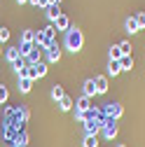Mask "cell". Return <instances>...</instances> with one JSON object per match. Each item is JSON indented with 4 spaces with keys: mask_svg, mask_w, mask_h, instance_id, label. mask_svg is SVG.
<instances>
[{
    "mask_svg": "<svg viewBox=\"0 0 145 147\" xmlns=\"http://www.w3.org/2000/svg\"><path fill=\"white\" fill-rule=\"evenodd\" d=\"M54 33H56L54 24H51V26H47L45 30H38V33H35V45L42 47V49H47V47L54 42Z\"/></svg>",
    "mask_w": 145,
    "mask_h": 147,
    "instance_id": "cell-2",
    "label": "cell"
},
{
    "mask_svg": "<svg viewBox=\"0 0 145 147\" xmlns=\"http://www.w3.org/2000/svg\"><path fill=\"white\" fill-rule=\"evenodd\" d=\"M7 98H9L7 86H5V84H0V105H3V103H7Z\"/></svg>",
    "mask_w": 145,
    "mask_h": 147,
    "instance_id": "cell-25",
    "label": "cell"
},
{
    "mask_svg": "<svg viewBox=\"0 0 145 147\" xmlns=\"http://www.w3.org/2000/svg\"><path fill=\"white\" fill-rule=\"evenodd\" d=\"M30 49H33V45H30V42H21V45H19V56H24V59H26L28 54H30Z\"/></svg>",
    "mask_w": 145,
    "mask_h": 147,
    "instance_id": "cell-22",
    "label": "cell"
},
{
    "mask_svg": "<svg viewBox=\"0 0 145 147\" xmlns=\"http://www.w3.org/2000/svg\"><path fill=\"white\" fill-rule=\"evenodd\" d=\"M119 72H122V68H119V61H110V63H108V75H119Z\"/></svg>",
    "mask_w": 145,
    "mask_h": 147,
    "instance_id": "cell-19",
    "label": "cell"
},
{
    "mask_svg": "<svg viewBox=\"0 0 145 147\" xmlns=\"http://www.w3.org/2000/svg\"><path fill=\"white\" fill-rule=\"evenodd\" d=\"M84 147H98V138L96 136H87L84 138Z\"/></svg>",
    "mask_w": 145,
    "mask_h": 147,
    "instance_id": "cell-26",
    "label": "cell"
},
{
    "mask_svg": "<svg viewBox=\"0 0 145 147\" xmlns=\"http://www.w3.org/2000/svg\"><path fill=\"white\" fill-rule=\"evenodd\" d=\"M66 45H68L70 51H80L82 45H84V35H82V30H77V28H68V30H66Z\"/></svg>",
    "mask_w": 145,
    "mask_h": 147,
    "instance_id": "cell-1",
    "label": "cell"
},
{
    "mask_svg": "<svg viewBox=\"0 0 145 147\" xmlns=\"http://www.w3.org/2000/svg\"><path fill=\"white\" fill-rule=\"evenodd\" d=\"M126 30H129V33H136V30H138V24H136L133 16H129V19H126Z\"/></svg>",
    "mask_w": 145,
    "mask_h": 147,
    "instance_id": "cell-23",
    "label": "cell"
},
{
    "mask_svg": "<svg viewBox=\"0 0 145 147\" xmlns=\"http://www.w3.org/2000/svg\"><path fill=\"white\" fill-rule=\"evenodd\" d=\"M47 59H49L51 63H56V61L61 59V49H59V42H56V40L47 47Z\"/></svg>",
    "mask_w": 145,
    "mask_h": 147,
    "instance_id": "cell-6",
    "label": "cell"
},
{
    "mask_svg": "<svg viewBox=\"0 0 145 147\" xmlns=\"http://www.w3.org/2000/svg\"><path fill=\"white\" fill-rule=\"evenodd\" d=\"M98 91H96V84H94V80H87L84 82V86H82V96H87V98H91V96H96Z\"/></svg>",
    "mask_w": 145,
    "mask_h": 147,
    "instance_id": "cell-10",
    "label": "cell"
},
{
    "mask_svg": "<svg viewBox=\"0 0 145 147\" xmlns=\"http://www.w3.org/2000/svg\"><path fill=\"white\" fill-rule=\"evenodd\" d=\"M16 3H19V5H24V3H28V0H16Z\"/></svg>",
    "mask_w": 145,
    "mask_h": 147,
    "instance_id": "cell-31",
    "label": "cell"
},
{
    "mask_svg": "<svg viewBox=\"0 0 145 147\" xmlns=\"http://www.w3.org/2000/svg\"><path fill=\"white\" fill-rule=\"evenodd\" d=\"M103 112V117H112V119H117L119 115H122V105L119 103H105V107L101 110Z\"/></svg>",
    "mask_w": 145,
    "mask_h": 147,
    "instance_id": "cell-4",
    "label": "cell"
},
{
    "mask_svg": "<svg viewBox=\"0 0 145 147\" xmlns=\"http://www.w3.org/2000/svg\"><path fill=\"white\" fill-rule=\"evenodd\" d=\"M63 96H66V94H63V86H61V84H54V86H51V98H54V100H61Z\"/></svg>",
    "mask_w": 145,
    "mask_h": 147,
    "instance_id": "cell-18",
    "label": "cell"
},
{
    "mask_svg": "<svg viewBox=\"0 0 145 147\" xmlns=\"http://www.w3.org/2000/svg\"><path fill=\"white\" fill-rule=\"evenodd\" d=\"M101 126H103V117L101 119H89V121H84V131H87V136H96L101 131Z\"/></svg>",
    "mask_w": 145,
    "mask_h": 147,
    "instance_id": "cell-5",
    "label": "cell"
},
{
    "mask_svg": "<svg viewBox=\"0 0 145 147\" xmlns=\"http://www.w3.org/2000/svg\"><path fill=\"white\" fill-rule=\"evenodd\" d=\"M136 24H138V28H145V12H136Z\"/></svg>",
    "mask_w": 145,
    "mask_h": 147,
    "instance_id": "cell-27",
    "label": "cell"
},
{
    "mask_svg": "<svg viewBox=\"0 0 145 147\" xmlns=\"http://www.w3.org/2000/svg\"><path fill=\"white\" fill-rule=\"evenodd\" d=\"M40 56H42V47H38L33 42V49H30V54L26 56V61L28 63H40Z\"/></svg>",
    "mask_w": 145,
    "mask_h": 147,
    "instance_id": "cell-9",
    "label": "cell"
},
{
    "mask_svg": "<svg viewBox=\"0 0 145 147\" xmlns=\"http://www.w3.org/2000/svg\"><path fill=\"white\" fill-rule=\"evenodd\" d=\"M21 42H35V30H30V28H26L24 33H21Z\"/></svg>",
    "mask_w": 145,
    "mask_h": 147,
    "instance_id": "cell-21",
    "label": "cell"
},
{
    "mask_svg": "<svg viewBox=\"0 0 145 147\" xmlns=\"http://www.w3.org/2000/svg\"><path fill=\"white\" fill-rule=\"evenodd\" d=\"M61 14H63V12H61V7H59V3H51V5L47 7V19H49L51 24L56 21V19H59Z\"/></svg>",
    "mask_w": 145,
    "mask_h": 147,
    "instance_id": "cell-8",
    "label": "cell"
},
{
    "mask_svg": "<svg viewBox=\"0 0 145 147\" xmlns=\"http://www.w3.org/2000/svg\"><path fill=\"white\" fill-rule=\"evenodd\" d=\"M30 86H33V80L30 77H19V91H21V94H28Z\"/></svg>",
    "mask_w": 145,
    "mask_h": 147,
    "instance_id": "cell-16",
    "label": "cell"
},
{
    "mask_svg": "<svg viewBox=\"0 0 145 147\" xmlns=\"http://www.w3.org/2000/svg\"><path fill=\"white\" fill-rule=\"evenodd\" d=\"M5 59H7L9 63L19 61V59H21V56H19V47H7V51H5Z\"/></svg>",
    "mask_w": 145,
    "mask_h": 147,
    "instance_id": "cell-14",
    "label": "cell"
},
{
    "mask_svg": "<svg viewBox=\"0 0 145 147\" xmlns=\"http://www.w3.org/2000/svg\"><path fill=\"white\" fill-rule=\"evenodd\" d=\"M14 147H16V145H14Z\"/></svg>",
    "mask_w": 145,
    "mask_h": 147,
    "instance_id": "cell-33",
    "label": "cell"
},
{
    "mask_svg": "<svg viewBox=\"0 0 145 147\" xmlns=\"http://www.w3.org/2000/svg\"><path fill=\"white\" fill-rule=\"evenodd\" d=\"M119 68L122 70H131L133 68V56H131V54H124V56L119 59Z\"/></svg>",
    "mask_w": 145,
    "mask_h": 147,
    "instance_id": "cell-15",
    "label": "cell"
},
{
    "mask_svg": "<svg viewBox=\"0 0 145 147\" xmlns=\"http://www.w3.org/2000/svg\"><path fill=\"white\" fill-rule=\"evenodd\" d=\"M14 145H16V147H26V145H28V133L24 131V128H19V133H16ZM14 145H12V147H14Z\"/></svg>",
    "mask_w": 145,
    "mask_h": 147,
    "instance_id": "cell-13",
    "label": "cell"
},
{
    "mask_svg": "<svg viewBox=\"0 0 145 147\" xmlns=\"http://www.w3.org/2000/svg\"><path fill=\"white\" fill-rule=\"evenodd\" d=\"M124 54L119 51V47H110V61H119Z\"/></svg>",
    "mask_w": 145,
    "mask_h": 147,
    "instance_id": "cell-24",
    "label": "cell"
},
{
    "mask_svg": "<svg viewBox=\"0 0 145 147\" xmlns=\"http://www.w3.org/2000/svg\"><path fill=\"white\" fill-rule=\"evenodd\" d=\"M75 119H80V121H84V112H80V110H75Z\"/></svg>",
    "mask_w": 145,
    "mask_h": 147,
    "instance_id": "cell-30",
    "label": "cell"
},
{
    "mask_svg": "<svg viewBox=\"0 0 145 147\" xmlns=\"http://www.w3.org/2000/svg\"><path fill=\"white\" fill-rule=\"evenodd\" d=\"M101 131H103L105 138H115V136H117V119H112V117H103Z\"/></svg>",
    "mask_w": 145,
    "mask_h": 147,
    "instance_id": "cell-3",
    "label": "cell"
},
{
    "mask_svg": "<svg viewBox=\"0 0 145 147\" xmlns=\"http://www.w3.org/2000/svg\"><path fill=\"white\" fill-rule=\"evenodd\" d=\"M94 84H96V91H98V94H105V91H108V77L98 75V77H94Z\"/></svg>",
    "mask_w": 145,
    "mask_h": 147,
    "instance_id": "cell-12",
    "label": "cell"
},
{
    "mask_svg": "<svg viewBox=\"0 0 145 147\" xmlns=\"http://www.w3.org/2000/svg\"><path fill=\"white\" fill-rule=\"evenodd\" d=\"M16 133H19V126H14V124H5V140H7L9 145H14Z\"/></svg>",
    "mask_w": 145,
    "mask_h": 147,
    "instance_id": "cell-7",
    "label": "cell"
},
{
    "mask_svg": "<svg viewBox=\"0 0 145 147\" xmlns=\"http://www.w3.org/2000/svg\"><path fill=\"white\" fill-rule=\"evenodd\" d=\"M117 47H119V51H122V54H131V45H129V42H119Z\"/></svg>",
    "mask_w": 145,
    "mask_h": 147,
    "instance_id": "cell-28",
    "label": "cell"
},
{
    "mask_svg": "<svg viewBox=\"0 0 145 147\" xmlns=\"http://www.w3.org/2000/svg\"><path fill=\"white\" fill-rule=\"evenodd\" d=\"M119 147H126V145H119Z\"/></svg>",
    "mask_w": 145,
    "mask_h": 147,
    "instance_id": "cell-32",
    "label": "cell"
},
{
    "mask_svg": "<svg viewBox=\"0 0 145 147\" xmlns=\"http://www.w3.org/2000/svg\"><path fill=\"white\" fill-rule=\"evenodd\" d=\"M54 28H56V30H68V28H70V19H68L66 14H61L59 19L54 21Z\"/></svg>",
    "mask_w": 145,
    "mask_h": 147,
    "instance_id": "cell-11",
    "label": "cell"
},
{
    "mask_svg": "<svg viewBox=\"0 0 145 147\" xmlns=\"http://www.w3.org/2000/svg\"><path fill=\"white\" fill-rule=\"evenodd\" d=\"M89 107H91V98H87V96H82L77 100V105H75V110H80V112H87Z\"/></svg>",
    "mask_w": 145,
    "mask_h": 147,
    "instance_id": "cell-17",
    "label": "cell"
},
{
    "mask_svg": "<svg viewBox=\"0 0 145 147\" xmlns=\"http://www.w3.org/2000/svg\"><path fill=\"white\" fill-rule=\"evenodd\" d=\"M59 107L63 110V112H68V110H72V98H70V96H63V98L59 100Z\"/></svg>",
    "mask_w": 145,
    "mask_h": 147,
    "instance_id": "cell-20",
    "label": "cell"
},
{
    "mask_svg": "<svg viewBox=\"0 0 145 147\" xmlns=\"http://www.w3.org/2000/svg\"><path fill=\"white\" fill-rule=\"evenodd\" d=\"M7 40H9V30L0 26V42H7Z\"/></svg>",
    "mask_w": 145,
    "mask_h": 147,
    "instance_id": "cell-29",
    "label": "cell"
}]
</instances>
